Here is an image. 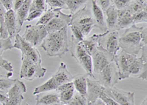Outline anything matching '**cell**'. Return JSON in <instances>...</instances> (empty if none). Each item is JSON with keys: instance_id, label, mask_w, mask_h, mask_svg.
Here are the masks:
<instances>
[{"instance_id": "f1b7e54d", "label": "cell", "mask_w": 147, "mask_h": 105, "mask_svg": "<svg viewBox=\"0 0 147 105\" xmlns=\"http://www.w3.org/2000/svg\"><path fill=\"white\" fill-rule=\"evenodd\" d=\"M146 0H132L129 7H127L132 14L147 8Z\"/></svg>"}, {"instance_id": "f5cc1de1", "label": "cell", "mask_w": 147, "mask_h": 105, "mask_svg": "<svg viewBox=\"0 0 147 105\" xmlns=\"http://www.w3.org/2000/svg\"><path fill=\"white\" fill-rule=\"evenodd\" d=\"M141 105H147V101H146V98H144V100L143 101L142 104H141Z\"/></svg>"}, {"instance_id": "7c38bea8", "label": "cell", "mask_w": 147, "mask_h": 105, "mask_svg": "<svg viewBox=\"0 0 147 105\" xmlns=\"http://www.w3.org/2000/svg\"><path fill=\"white\" fill-rule=\"evenodd\" d=\"M70 25H74L80 28L86 26L95 27V22L92 16V13L88 7L87 5H84L83 7L79 9L77 12L71 16Z\"/></svg>"}, {"instance_id": "8d00e7d4", "label": "cell", "mask_w": 147, "mask_h": 105, "mask_svg": "<svg viewBox=\"0 0 147 105\" xmlns=\"http://www.w3.org/2000/svg\"><path fill=\"white\" fill-rule=\"evenodd\" d=\"M13 48V44L12 42V39L10 37L7 39H0V55H2L5 51Z\"/></svg>"}, {"instance_id": "7dc6e473", "label": "cell", "mask_w": 147, "mask_h": 105, "mask_svg": "<svg viewBox=\"0 0 147 105\" xmlns=\"http://www.w3.org/2000/svg\"><path fill=\"white\" fill-rule=\"evenodd\" d=\"M24 1L25 0H13V10L14 11H16L23 5Z\"/></svg>"}, {"instance_id": "4316f807", "label": "cell", "mask_w": 147, "mask_h": 105, "mask_svg": "<svg viewBox=\"0 0 147 105\" xmlns=\"http://www.w3.org/2000/svg\"><path fill=\"white\" fill-rule=\"evenodd\" d=\"M65 2L68 10L71 11L72 14L76 13L79 9L88 3L89 0H63Z\"/></svg>"}, {"instance_id": "7bdbcfd3", "label": "cell", "mask_w": 147, "mask_h": 105, "mask_svg": "<svg viewBox=\"0 0 147 105\" xmlns=\"http://www.w3.org/2000/svg\"><path fill=\"white\" fill-rule=\"evenodd\" d=\"M100 8L103 10L104 12L108 8V7L111 5L110 0H96Z\"/></svg>"}, {"instance_id": "f6af8a7d", "label": "cell", "mask_w": 147, "mask_h": 105, "mask_svg": "<svg viewBox=\"0 0 147 105\" xmlns=\"http://www.w3.org/2000/svg\"><path fill=\"white\" fill-rule=\"evenodd\" d=\"M138 77L139 78H140V79L144 80V81H146V78H147V64L146 63H144L142 70H141V72H140V73L138 75Z\"/></svg>"}, {"instance_id": "4dcf8cb0", "label": "cell", "mask_w": 147, "mask_h": 105, "mask_svg": "<svg viewBox=\"0 0 147 105\" xmlns=\"http://www.w3.org/2000/svg\"><path fill=\"white\" fill-rule=\"evenodd\" d=\"M16 79H10L6 77H0V93L7 95L11 87L15 82Z\"/></svg>"}, {"instance_id": "5b68a950", "label": "cell", "mask_w": 147, "mask_h": 105, "mask_svg": "<svg viewBox=\"0 0 147 105\" xmlns=\"http://www.w3.org/2000/svg\"><path fill=\"white\" fill-rule=\"evenodd\" d=\"M119 37L120 36L118 31H107L102 34H98V45L115 56L120 50Z\"/></svg>"}, {"instance_id": "2e32d148", "label": "cell", "mask_w": 147, "mask_h": 105, "mask_svg": "<svg viewBox=\"0 0 147 105\" xmlns=\"http://www.w3.org/2000/svg\"><path fill=\"white\" fill-rule=\"evenodd\" d=\"M36 98L37 105H55L60 103L59 93L56 90L38 94Z\"/></svg>"}, {"instance_id": "83f0119b", "label": "cell", "mask_w": 147, "mask_h": 105, "mask_svg": "<svg viewBox=\"0 0 147 105\" xmlns=\"http://www.w3.org/2000/svg\"><path fill=\"white\" fill-rule=\"evenodd\" d=\"M57 10H55V9H50V8L47 9L45 12L40 16L38 21L37 22L36 25H41L46 26L47 24H48L49 22H50V21L53 19L54 16L56 15Z\"/></svg>"}, {"instance_id": "d4e9b609", "label": "cell", "mask_w": 147, "mask_h": 105, "mask_svg": "<svg viewBox=\"0 0 147 105\" xmlns=\"http://www.w3.org/2000/svg\"><path fill=\"white\" fill-rule=\"evenodd\" d=\"M97 39H98V34H94L91 37L87 38V39L85 38L82 41L85 50L87 51L90 56H92L98 49L99 45L97 42Z\"/></svg>"}, {"instance_id": "ee69618b", "label": "cell", "mask_w": 147, "mask_h": 105, "mask_svg": "<svg viewBox=\"0 0 147 105\" xmlns=\"http://www.w3.org/2000/svg\"><path fill=\"white\" fill-rule=\"evenodd\" d=\"M99 98L102 99V100L107 105H119V104H117L116 102H114L113 99H111V98H109L108 96H107L104 93H102V94H101L100 96L99 97Z\"/></svg>"}, {"instance_id": "836d02e7", "label": "cell", "mask_w": 147, "mask_h": 105, "mask_svg": "<svg viewBox=\"0 0 147 105\" xmlns=\"http://www.w3.org/2000/svg\"><path fill=\"white\" fill-rule=\"evenodd\" d=\"M132 16L133 23L135 25L138 24V23H141V22H145V23H146L147 8L144 9V10H141V11H139V12L132 14Z\"/></svg>"}, {"instance_id": "c3c4849f", "label": "cell", "mask_w": 147, "mask_h": 105, "mask_svg": "<svg viewBox=\"0 0 147 105\" xmlns=\"http://www.w3.org/2000/svg\"><path fill=\"white\" fill-rule=\"evenodd\" d=\"M7 95L5 94H3V93H0V104L4 105L7 101Z\"/></svg>"}, {"instance_id": "9f6ffc18", "label": "cell", "mask_w": 147, "mask_h": 105, "mask_svg": "<svg viewBox=\"0 0 147 105\" xmlns=\"http://www.w3.org/2000/svg\"><path fill=\"white\" fill-rule=\"evenodd\" d=\"M0 105H2V104H0Z\"/></svg>"}, {"instance_id": "44dd1931", "label": "cell", "mask_w": 147, "mask_h": 105, "mask_svg": "<svg viewBox=\"0 0 147 105\" xmlns=\"http://www.w3.org/2000/svg\"><path fill=\"white\" fill-rule=\"evenodd\" d=\"M87 75L79 74L74 76L73 80H72V83L76 91L85 97L87 96Z\"/></svg>"}, {"instance_id": "3957f363", "label": "cell", "mask_w": 147, "mask_h": 105, "mask_svg": "<svg viewBox=\"0 0 147 105\" xmlns=\"http://www.w3.org/2000/svg\"><path fill=\"white\" fill-rule=\"evenodd\" d=\"M69 50H70L71 56L85 70L86 75L94 78L91 56L85 50L82 42H77L71 38V41L69 43Z\"/></svg>"}, {"instance_id": "816d5d0a", "label": "cell", "mask_w": 147, "mask_h": 105, "mask_svg": "<svg viewBox=\"0 0 147 105\" xmlns=\"http://www.w3.org/2000/svg\"><path fill=\"white\" fill-rule=\"evenodd\" d=\"M7 72L0 67V77H6L7 78Z\"/></svg>"}, {"instance_id": "e0dca14e", "label": "cell", "mask_w": 147, "mask_h": 105, "mask_svg": "<svg viewBox=\"0 0 147 105\" xmlns=\"http://www.w3.org/2000/svg\"><path fill=\"white\" fill-rule=\"evenodd\" d=\"M5 26L10 39L15 38L16 34L18 33V31H17V23L15 11L13 9L7 10L5 13Z\"/></svg>"}, {"instance_id": "6da1fadb", "label": "cell", "mask_w": 147, "mask_h": 105, "mask_svg": "<svg viewBox=\"0 0 147 105\" xmlns=\"http://www.w3.org/2000/svg\"><path fill=\"white\" fill-rule=\"evenodd\" d=\"M68 31L63 28L58 31L48 33L40 45V48L50 57L62 58L69 51Z\"/></svg>"}, {"instance_id": "f907efd6", "label": "cell", "mask_w": 147, "mask_h": 105, "mask_svg": "<svg viewBox=\"0 0 147 105\" xmlns=\"http://www.w3.org/2000/svg\"><path fill=\"white\" fill-rule=\"evenodd\" d=\"M88 105H107L102 99L100 98H98L95 102L94 103H90V104H88Z\"/></svg>"}, {"instance_id": "9c48e42d", "label": "cell", "mask_w": 147, "mask_h": 105, "mask_svg": "<svg viewBox=\"0 0 147 105\" xmlns=\"http://www.w3.org/2000/svg\"><path fill=\"white\" fill-rule=\"evenodd\" d=\"M137 56V55L129 54L121 50L119 53H116L114 56V62L119 70V80H124L129 78V70L132 61Z\"/></svg>"}, {"instance_id": "ba28073f", "label": "cell", "mask_w": 147, "mask_h": 105, "mask_svg": "<svg viewBox=\"0 0 147 105\" xmlns=\"http://www.w3.org/2000/svg\"><path fill=\"white\" fill-rule=\"evenodd\" d=\"M14 39L15 43L13 44V48L20 50L22 56H26L34 62L41 65V56L37 48H35L28 42L24 40L19 33L16 34Z\"/></svg>"}, {"instance_id": "9a60e30c", "label": "cell", "mask_w": 147, "mask_h": 105, "mask_svg": "<svg viewBox=\"0 0 147 105\" xmlns=\"http://www.w3.org/2000/svg\"><path fill=\"white\" fill-rule=\"evenodd\" d=\"M87 101L88 104L94 103L99 98L101 94L104 93V87L98 81H94L90 78L87 79Z\"/></svg>"}, {"instance_id": "7a4b0ae2", "label": "cell", "mask_w": 147, "mask_h": 105, "mask_svg": "<svg viewBox=\"0 0 147 105\" xmlns=\"http://www.w3.org/2000/svg\"><path fill=\"white\" fill-rule=\"evenodd\" d=\"M142 28L143 27L132 25L131 27L125 29L124 33L119 37V46L121 50L129 54H138L144 46L141 37Z\"/></svg>"}, {"instance_id": "11a10c76", "label": "cell", "mask_w": 147, "mask_h": 105, "mask_svg": "<svg viewBox=\"0 0 147 105\" xmlns=\"http://www.w3.org/2000/svg\"><path fill=\"white\" fill-rule=\"evenodd\" d=\"M27 105H29V104H27Z\"/></svg>"}, {"instance_id": "52a82bcc", "label": "cell", "mask_w": 147, "mask_h": 105, "mask_svg": "<svg viewBox=\"0 0 147 105\" xmlns=\"http://www.w3.org/2000/svg\"><path fill=\"white\" fill-rule=\"evenodd\" d=\"M47 34L48 32L44 25H29L26 26L25 31L22 36L24 40L28 42L35 48H38L41 44Z\"/></svg>"}, {"instance_id": "ab89813d", "label": "cell", "mask_w": 147, "mask_h": 105, "mask_svg": "<svg viewBox=\"0 0 147 105\" xmlns=\"http://www.w3.org/2000/svg\"><path fill=\"white\" fill-rule=\"evenodd\" d=\"M0 67L5 69L7 72H13V70L11 62L5 59L2 57V55H0Z\"/></svg>"}, {"instance_id": "30bf717a", "label": "cell", "mask_w": 147, "mask_h": 105, "mask_svg": "<svg viewBox=\"0 0 147 105\" xmlns=\"http://www.w3.org/2000/svg\"><path fill=\"white\" fill-rule=\"evenodd\" d=\"M104 93L119 105H135V93L113 87L104 89Z\"/></svg>"}, {"instance_id": "7402d4cb", "label": "cell", "mask_w": 147, "mask_h": 105, "mask_svg": "<svg viewBox=\"0 0 147 105\" xmlns=\"http://www.w3.org/2000/svg\"><path fill=\"white\" fill-rule=\"evenodd\" d=\"M105 16V22L108 31L115 30L118 20V10L113 5H110L108 8L104 12Z\"/></svg>"}, {"instance_id": "db71d44e", "label": "cell", "mask_w": 147, "mask_h": 105, "mask_svg": "<svg viewBox=\"0 0 147 105\" xmlns=\"http://www.w3.org/2000/svg\"><path fill=\"white\" fill-rule=\"evenodd\" d=\"M55 105H63L62 104H55Z\"/></svg>"}, {"instance_id": "f546056e", "label": "cell", "mask_w": 147, "mask_h": 105, "mask_svg": "<svg viewBox=\"0 0 147 105\" xmlns=\"http://www.w3.org/2000/svg\"><path fill=\"white\" fill-rule=\"evenodd\" d=\"M6 11V9L0 2V39H7L9 37L5 26V16Z\"/></svg>"}, {"instance_id": "484cf974", "label": "cell", "mask_w": 147, "mask_h": 105, "mask_svg": "<svg viewBox=\"0 0 147 105\" xmlns=\"http://www.w3.org/2000/svg\"><path fill=\"white\" fill-rule=\"evenodd\" d=\"M144 63L146 62H145L141 57L136 56L134 59L132 64H131L130 68H129V78L138 76V75L140 74L141 70H142Z\"/></svg>"}, {"instance_id": "603a6c76", "label": "cell", "mask_w": 147, "mask_h": 105, "mask_svg": "<svg viewBox=\"0 0 147 105\" xmlns=\"http://www.w3.org/2000/svg\"><path fill=\"white\" fill-rule=\"evenodd\" d=\"M58 87V85L55 81V78L52 76L50 78H49L46 82H44V84H42L40 86H38L37 87H35L32 94L36 95L38 94H40V93L54 91V90H57Z\"/></svg>"}, {"instance_id": "8fae6325", "label": "cell", "mask_w": 147, "mask_h": 105, "mask_svg": "<svg viewBox=\"0 0 147 105\" xmlns=\"http://www.w3.org/2000/svg\"><path fill=\"white\" fill-rule=\"evenodd\" d=\"M93 63V73L95 78L103 68L114 61V56L109 53L101 47H98L97 50L91 56Z\"/></svg>"}, {"instance_id": "bcb514c9", "label": "cell", "mask_w": 147, "mask_h": 105, "mask_svg": "<svg viewBox=\"0 0 147 105\" xmlns=\"http://www.w3.org/2000/svg\"><path fill=\"white\" fill-rule=\"evenodd\" d=\"M0 2L2 4L6 10L13 9V0H0Z\"/></svg>"}, {"instance_id": "cb8c5ba5", "label": "cell", "mask_w": 147, "mask_h": 105, "mask_svg": "<svg viewBox=\"0 0 147 105\" xmlns=\"http://www.w3.org/2000/svg\"><path fill=\"white\" fill-rule=\"evenodd\" d=\"M27 92V87L24 82L20 80L16 79L15 82L7 93V96L10 97H22L23 94Z\"/></svg>"}, {"instance_id": "d590c367", "label": "cell", "mask_w": 147, "mask_h": 105, "mask_svg": "<svg viewBox=\"0 0 147 105\" xmlns=\"http://www.w3.org/2000/svg\"><path fill=\"white\" fill-rule=\"evenodd\" d=\"M47 7L50 9L55 10H62V9H68L65 2L63 0H46Z\"/></svg>"}, {"instance_id": "ffe728a7", "label": "cell", "mask_w": 147, "mask_h": 105, "mask_svg": "<svg viewBox=\"0 0 147 105\" xmlns=\"http://www.w3.org/2000/svg\"><path fill=\"white\" fill-rule=\"evenodd\" d=\"M31 2H32V0H25L23 5L16 11H15L17 23V31H18V33L22 31L24 22H25L26 19H27V16L30 11Z\"/></svg>"}, {"instance_id": "6f0895ef", "label": "cell", "mask_w": 147, "mask_h": 105, "mask_svg": "<svg viewBox=\"0 0 147 105\" xmlns=\"http://www.w3.org/2000/svg\"><path fill=\"white\" fill-rule=\"evenodd\" d=\"M36 105H37V104H36Z\"/></svg>"}, {"instance_id": "d6a6232c", "label": "cell", "mask_w": 147, "mask_h": 105, "mask_svg": "<svg viewBox=\"0 0 147 105\" xmlns=\"http://www.w3.org/2000/svg\"><path fill=\"white\" fill-rule=\"evenodd\" d=\"M66 105H88L87 98L75 92L73 98Z\"/></svg>"}, {"instance_id": "681fc988", "label": "cell", "mask_w": 147, "mask_h": 105, "mask_svg": "<svg viewBox=\"0 0 147 105\" xmlns=\"http://www.w3.org/2000/svg\"><path fill=\"white\" fill-rule=\"evenodd\" d=\"M141 50H142V55H141V56H140V57L142 58L145 62H146V58H147L146 45L143 46V48H142V49H141Z\"/></svg>"}, {"instance_id": "b9f144b4", "label": "cell", "mask_w": 147, "mask_h": 105, "mask_svg": "<svg viewBox=\"0 0 147 105\" xmlns=\"http://www.w3.org/2000/svg\"><path fill=\"white\" fill-rule=\"evenodd\" d=\"M8 98V97H7ZM24 99V96L22 97H10L7 98V102L4 105H22V102Z\"/></svg>"}, {"instance_id": "60d3db41", "label": "cell", "mask_w": 147, "mask_h": 105, "mask_svg": "<svg viewBox=\"0 0 147 105\" xmlns=\"http://www.w3.org/2000/svg\"><path fill=\"white\" fill-rule=\"evenodd\" d=\"M44 11L39 10H32V11H30L27 16V19H26V21L27 22H31V21H33L35 19H38V18H40V16L44 14Z\"/></svg>"}, {"instance_id": "5bb4252c", "label": "cell", "mask_w": 147, "mask_h": 105, "mask_svg": "<svg viewBox=\"0 0 147 105\" xmlns=\"http://www.w3.org/2000/svg\"><path fill=\"white\" fill-rule=\"evenodd\" d=\"M91 13L95 22V27H98L103 33L108 31L104 11L98 5L96 0H91Z\"/></svg>"}, {"instance_id": "4fadbf2b", "label": "cell", "mask_w": 147, "mask_h": 105, "mask_svg": "<svg viewBox=\"0 0 147 105\" xmlns=\"http://www.w3.org/2000/svg\"><path fill=\"white\" fill-rule=\"evenodd\" d=\"M71 14H65L61 11L57 10L56 15L53 19L45 26L48 33L58 31L63 28H66L69 26L71 19Z\"/></svg>"}, {"instance_id": "e575fe53", "label": "cell", "mask_w": 147, "mask_h": 105, "mask_svg": "<svg viewBox=\"0 0 147 105\" xmlns=\"http://www.w3.org/2000/svg\"><path fill=\"white\" fill-rule=\"evenodd\" d=\"M39 10L45 12L47 10V5L46 3V0H32L30 5V11ZM29 11V12H30Z\"/></svg>"}, {"instance_id": "8992f818", "label": "cell", "mask_w": 147, "mask_h": 105, "mask_svg": "<svg viewBox=\"0 0 147 105\" xmlns=\"http://www.w3.org/2000/svg\"><path fill=\"white\" fill-rule=\"evenodd\" d=\"M95 78H96L97 81L105 88L115 87V85H116L120 80L119 70L114 61L103 68L100 73L96 76Z\"/></svg>"}, {"instance_id": "277c9868", "label": "cell", "mask_w": 147, "mask_h": 105, "mask_svg": "<svg viewBox=\"0 0 147 105\" xmlns=\"http://www.w3.org/2000/svg\"><path fill=\"white\" fill-rule=\"evenodd\" d=\"M47 70V68H43L40 64H37L26 56H22V66L19 73L21 78L27 81H33L36 78H43Z\"/></svg>"}, {"instance_id": "1f68e13d", "label": "cell", "mask_w": 147, "mask_h": 105, "mask_svg": "<svg viewBox=\"0 0 147 105\" xmlns=\"http://www.w3.org/2000/svg\"><path fill=\"white\" fill-rule=\"evenodd\" d=\"M74 93H75V89L74 88L69 89V90H64V91L58 93L60 103L62 104L66 105L67 104L70 102L71 99L73 98Z\"/></svg>"}, {"instance_id": "74e56055", "label": "cell", "mask_w": 147, "mask_h": 105, "mask_svg": "<svg viewBox=\"0 0 147 105\" xmlns=\"http://www.w3.org/2000/svg\"><path fill=\"white\" fill-rule=\"evenodd\" d=\"M111 5H113L118 10H124L129 7L132 0H110Z\"/></svg>"}, {"instance_id": "d6986e66", "label": "cell", "mask_w": 147, "mask_h": 105, "mask_svg": "<svg viewBox=\"0 0 147 105\" xmlns=\"http://www.w3.org/2000/svg\"><path fill=\"white\" fill-rule=\"evenodd\" d=\"M52 77L55 78L58 86L67 82H71L74 78L70 72L68 70L66 65L64 62L60 63L58 70L52 75Z\"/></svg>"}, {"instance_id": "f35d334b", "label": "cell", "mask_w": 147, "mask_h": 105, "mask_svg": "<svg viewBox=\"0 0 147 105\" xmlns=\"http://www.w3.org/2000/svg\"><path fill=\"white\" fill-rule=\"evenodd\" d=\"M69 26L71 27V30L72 39L77 41V42H82V41L85 39V37H84L83 35H82L80 29L77 26L74 25H70Z\"/></svg>"}, {"instance_id": "ac0fdd59", "label": "cell", "mask_w": 147, "mask_h": 105, "mask_svg": "<svg viewBox=\"0 0 147 105\" xmlns=\"http://www.w3.org/2000/svg\"><path fill=\"white\" fill-rule=\"evenodd\" d=\"M132 25H135L132 20V14L127 8L124 10H118V20L115 25V31H119L121 29H127L131 27Z\"/></svg>"}]
</instances>
